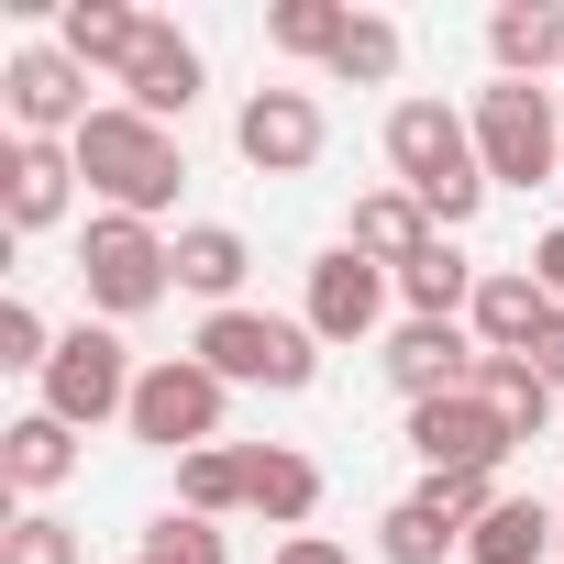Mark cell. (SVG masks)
I'll return each mask as SVG.
<instances>
[{"mask_svg":"<svg viewBox=\"0 0 564 564\" xmlns=\"http://www.w3.org/2000/svg\"><path fill=\"white\" fill-rule=\"evenodd\" d=\"M78 289H89L100 322H144V311L177 289V243H166L155 221H133V210H100V221L78 232Z\"/></svg>","mask_w":564,"mask_h":564,"instance_id":"obj_3","label":"cell"},{"mask_svg":"<svg viewBox=\"0 0 564 564\" xmlns=\"http://www.w3.org/2000/svg\"><path fill=\"white\" fill-rule=\"evenodd\" d=\"M221 388H276V399H300L322 377V333L311 322H276V311H210L199 344H188Z\"/></svg>","mask_w":564,"mask_h":564,"instance_id":"obj_4","label":"cell"},{"mask_svg":"<svg viewBox=\"0 0 564 564\" xmlns=\"http://www.w3.org/2000/svg\"><path fill=\"white\" fill-rule=\"evenodd\" d=\"M344 23H355L344 0H276V12H265V45H276V56H322V67H333Z\"/></svg>","mask_w":564,"mask_h":564,"instance_id":"obj_26","label":"cell"},{"mask_svg":"<svg viewBox=\"0 0 564 564\" xmlns=\"http://www.w3.org/2000/svg\"><path fill=\"white\" fill-rule=\"evenodd\" d=\"M333 78H344V89H388V78H399V23L355 12V23H344V45H333Z\"/></svg>","mask_w":564,"mask_h":564,"instance_id":"obj_27","label":"cell"},{"mask_svg":"<svg viewBox=\"0 0 564 564\" xmlns=\"http://www.w3.org/2000/svg\"><path fill=\"white\" fill-rule=\"evenodd\" d=\"M553 520H564V498H553Z\"/></svg>","mask_w":564,"mask_h":564,"instance_id":"obj_35","label":"cell"},{"mask_svg":"<svg viewBox=\"0 0 564 564\" xmlns=\"http://www.w3.org/2000/svg\"><path fill=\"white\" fill-rule=\"evenodd\" d=\"M243 509L276 520V531H300V520L322 509V465H311L300 443H254V454H243Z\"/></svg>","mask_w":564,"mask_h":564,"instance_id":"obj_17","label":"cell"},{"mask_svg":"<svg viewBox=\"0 0 564 564\" xmlns=\"http://www.w3.org/2000/svg\"><path fill=\"white\" fill-rule=\"evenodd\" d=\"M476 399H487V410H498V421H509L520 443H531V432L553 421V377H542L531 355H476Z\"/></svg>","mask_w":564,"mask_h":564,"instance_id":"obj_25","label":"cell"},{"mask_svg":"<svg viewBox=\"0 0 564 564\" xmlns=\"http://www.w3.org/2000/svg\"><path fill=\"white\" fill-rule=\"evenodd\" d=\"M476 289H487V265H465L454 243H432V254H410V265H399L410 322H465V311H476Z\"/></svg>","mask_w":564,"mask_h":564,"instance_id":"obj_24","label":"cell"},{"mask_svg":"<svg viewBox=\"0 0 564 564\" xmlns=\"http://www.w3.org/2000/svg\"><path fill=\"white\" fill-rule=\"evenodd\" d=\"M133 377H144V366L122 355V333H111V322H78V333H56L34 410H56L67 432H100V421H133Z\"/></svg>","mask_w":564,"mask_h":564,"instance_id":"obj_6","label":"cell"},{"mask_svg":"<svg viewBox=\"0 0 564 564\" xmlns=\"http://www.w3.org/2000/svg\"><path fill=\"white\" fill-rule=\"evenodd\" d=\"M0 564H89V542H78L56 509H23L12 531H0Z\"/></svg>","mask_w":564,"mask_h":564,"instance_id":"obj_30","label":"cell"},{"mask_svg":"<svg viewBox=\"0 0 564 564\" xmlns=\"http://www.w3.org/2000/svg\"><path fill=\"white\" fill-rule=\"evenodd\" d=\"M243 265H254V243H243L232 221H188V232H177V289H188V300L243 311V300H232V289H243Z\"/></svg>","mask_w":564,"mask_h":564,"instance_id":"obj_20","label":"cell"},{"mask_svg":"<svg viewBox=\"0 0 564 564\" xmlns=\"http://www.w3.org/2000/svg\"><path fill=\"white\" fill-rule=\"evenodd\" d=\"M388 166H399V188H410L443 232L487 210V155H476V122H465L454 100H399V111H388Z\"/></svg>","mask_w":564,"mask_h":564,"instance_id":"obj_1","label":"cell"},{"mask_svg":"<svg viewBox=\"0 0 564 564\" xmlns=\"http://www.w3.org/2000/svg\"><path fill=\"white\" fill-rule=\"evenodd\" d=\"M388 388H399L410 410L465 399V388H476V333H465V322H399V333H388Z\"/></svg>","mask_w":564,"mask_h":564,"instance_id":"obj_12","label":"cell"},{"mask_svg":"<svg viewBox=\"0 0 564 564\" xmlns=\"http://www.w3.org/2000/svg\"><path fill=\"white\" fill-rule=\"evenodd\" d=\"M122 100H133L144 122H177V111L199 100V45H188L177 23H144V45H133V67H122Z\"/></svg>","mask_w":564,"mask_h":564,"instance_id":"obj_15","label":"cell"},{"mask_svg":"<svg viewBox=\"0 0 564 564\" xmlns=\"http://www.w3.org/2000/svg\"><path fill=\"white\" fill-rule=\"evenodd\" d=\"M122 564H232V553H221V531H210V520L166 509V520H155V531H144V542H133Z\"/></svg>","mask_w":564,"mask_h":564,"instance_id":"obj_29","label":"cell"},{"mask_svg":"<svg viewBox=\"0 0 564 564\" xmlns=\"http://www.w3.org/2000/svg\"><path fill=\"white\" fill-rule=\"evenodd\" d=\"M476 155H487V188H542V177H564V122H553V89H531V78H498V89H476Z\"/></svg>","mask_w":564,"mask_h":564,"instance_id":"obj_5","label":"cell"},{"mask_svg":"<svg viewBox=\"0 0 564 564\" xmlns=\"http://www.w3.org/2000/svg\"><path fill=\"white\" fill-rule=\"evenodd\" d=\"M509 443H520V432H509V421H498L476 388H465V399L410 410V454H421L432 476H498V465H509Z\"/></svg>","mask_w":564,"mask_h":564,"instance_id":"obj_9","label":"cell"},{"mask_svg":"<svg viewBox=\"0 0 564 564\" xmlns=\"http://www.w3.org/2000/svg\"><path fill=\"white\" fill-rule=\"evenodd\" d=\"M542 553H564V520H553L542 498H498V509L465 531V564H542Z\"/></svg>","mask_w":564,"mask_h":564,"instance_id":"obj_22","label":"cell"},{"mask_svg":"<svg viewBox=\"0 0 564 564\" xmlns=\"http://www.w3.org/2000/svg\"><path fill=\"white\" fill-rule=\"evenodd\" d=\"M531 276H542V300H553V311H564V221H553V232H542V243H531Z\"/></svg>","mask_w":564,"mask_h":564,"instance_id":"obj_33","label":"cell"},{"mask_svg":"<svg viewBox=\"0 0 564 564\" xmlns=\"http://www.w3.org/2000/svg\"><path fill=\"white\" fill-rule=\"evenodd\" d=\"M45 355H56L45 311H34V300H0V366H23V377H45Z\"/></svg>","mask_w":564,"mask_h":564,"instance_id":"obj_31","label":"cell"},{"mask_svg":"<svg viewBox=\"0 0 564 564\" xmlns=\"http://www.w3.org/2000/svg\"><path fill=\"white\" fill-rule=\"evenodd\" d=\"M232 144H243V166H265V177H300V166H322L333 122H322L311 89H254L243 122H232Z\"/></svg>","mask_w":564,"mask_h":564,"instance_id":"obj_11","label":"cell"},{"mask_svg":"<svg viewBox=\"0 0 564 564\" xmlns=\"http://www.w3.org/2000/svg\"><path fill=\"white\" fill-rule=\"evenodd\" d=\"M0 476H12L23 498H45V487H67V476H78V432H67L56 410H23L12 432H0Z\"/></svg>","mask_w":564,"mask_h":564,"instance_id":"obj_21","label":"cell"},{"mask_svg":"<svg viewBox=\"0 0 564 564\" xmlns=\"http://www.w3.org/2000/svg\"><path fill=\"white\" fill-rule=\"evenodd\" d=\"M388 289H399L388 265H366L355 243H333V254H311V300H300V322H311L322 344H366V333L388 322Z\"/></svg>","mask_w":564,"mask_h":564,"instance_id":"obj_10","label":"cell"},{"mask_svg":"<svg viewBox=\"0 0 564 564\" xmlns=\"http://www.w3.org/2000/svg\"><path fill=\"white\" fill-rule=\"evenodd\" d=\"M221 399H232V388H221L199 355H155V366L133 377V443H155V454L188 465V454L221 443Z\"/></svg>","mask_w":564,"mask_h":564,"instance_id":"obj_7","label":"cell"},{"mask_svg":"<svg viewBox=\"0 0 564 564\" xmlns=\"http://www.w3.org/2000/svg\"><path fill=\"white\" fill-rule=\"evenodd\" d=\"M276 564H355L333 531H289V542H276Z\"/></svg>","mask_w":564,"mask_h":564,"instance_id":"obj_32","label":"cell"},{"mask_svg":"<svg viewBox=\"0 0 564 564\" xmlns=\"http://www.w3.org/2000/svg\"><path fill=\"white\" fill-rule=\"evenodd\" d=\"M144 23L155 12H133V0H56V45L78 56V67H133V45H144Z\"/></svg>","mask_w":564,"mask_h":564,"instance_id":"obj_19","label":"cell"},{"mask_svg":"<svg viewBox=\"0 0 564 564\" xmlns=\"http://www.w3.org/2000/svg\"><path fill=\"white\" fill-rule=\"evenodd\" d=\"M344 243H355L366 265H388V276H399L410 254H432V243H443V221H432V210H421L410 188H366V199H355V232H344Z\"/></svg>","mask_w":564,"mask_h":564,"instance_id":"obj_16","label":"cell"},{"mask_svg":"<svg viewBox=\"0 0 564 564\" xmlns=\"http://www.w3.org/2000/svg\"><path fill=\"white\" fill-rule=\"evenodd\" d=\"M465 333H476V355H531V344L553 333V300H542V276H531V265H487V289H476Z\"/></svg>","mask_w":564,"mask_h":564,"instance_id":"obj_14","label":"cell"},{"mask_svg":"<svg viewBox=\"0 0 564 564\" xmlns=\"http://www.w3.org/2000/svg\"><path fill=\"white\" fill-rule=\"evenodd\" d=\"M377 553H388V564H443V553H465V520L443 509V487H410V498L377 520Z\"/></svg>","mask_w":564,"mask_h":564,"instance_id":"obj_23","label":"cell"},{"mask_svg":"<svg viewBox=\"0 0 564 564\" xmlns=\"http://www.w3.org/2000/svg\"><path fill=\"white\" fill-rule=\"evenodd\" d=\"M67 188H78V144H23L0 155V232H45L67 221Z\"/></svg>","mask_w":564,"mask_h":564,"instance_id":"obj_13","label":"cell"},{"mask_svg":"<svg viewBox=\"0 0 564 564\" xmlns=\"http://www.w3.org/2000/svg\"><path fill=\"white\" fill-rule=\"evenodd\" d=\"M487 56H498V78H531V89H542V67L564 78V12L553 0H498L487 12Z\"/></svg>","mask_w":564,"mask_h":564,"instance_id":"obj_18","label":"cell"},{"mask_svg":"<svg viewBox=\"0 0 564 564\" xmlns=\"http://www.w3.org/2000/svg\"><path fill=\"white\" fill-rule=\"evenodd\" d=\"M78 177L111 199V210H133V221H155L166 199H177V177H188V155H177V133L166 122H144L133 100H100L89 122H78Z\"/></svg>","mask_w":564,"mask_h":564,"instance_id":"obj_2","label":"cell"},{"mask_svg":"<svg viewBox=\"0 0 564 564\" xmlns=\"http://www.w3.org/2000/svg\"><path fill=\"white\" fill-rule=\"evenodd\" d=\"M0 100H12V133L23 144H78V122L100 111L89 100V67L67 45H23L12 67H0Z\"/></svg>","mask_w":564,"mask_h":564,"instance_id":"obj_8","label":"cell"},{"mask_svg":"<svg viewBox=\"0 0 564 564\" xmlns=\"http://www.w3.org/2000/svg\"><path fill=\"white\" fill-rule=\"evenodd\" d=\"M177 509H188V520H221V509H243V454H232V443L188 454V465H177Z\"/></svg>","mask_w":564,"mask_h":564,"instance_id":"obj_28","label":"cell"},{"mask_svg":"<svg viewBox=\"0 0 564 564\" xmlns=\"http://www.w3.org/2000/svg\"><path fill=\"white\" fill-rule=\"evenodd\" d=\"M531 366H542V377H553V399H564V311H553V333L531 344Z\"/></svg>","mask_w":564,"mask_h":564,"instance_id":"obj_34","label":"cell"}]
</instances>
